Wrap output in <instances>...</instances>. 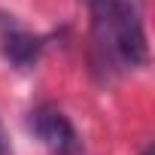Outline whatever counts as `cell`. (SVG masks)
Wrapping results in <instances>:
<instances>
[{"label": "cell", "mask_w": 155, "mask_h": 155, "mask_svg": "<svg viewBox=\"0 0 155 155\" xmlns=\"http://www.w3.org/2000/svg\"><path fill=\"white\" fill-rule=\"evenodd\" d=\"M146 0H91V64L104 76L149 64Z\"/></svg>", "instance_id": "1"}, {"label": "cell", "mask_w": 155, "mask_h": 155, "mask_svg": "<svg viewBox=\"0 0 155 155\" xmlns=\"http://www.w3.org/2000/svg\"><path fill=\"white\" fill-rule=\"evenodd\" d=\"M28 131L40 140V146L49 155H85L79 131L55 104H37L28 113Z\"/></svg>", "instance_id": "2"}, {"label": "cell", "mask_w": 155, "mask_h": 155, "mask_svg": "<svg viewBox=\"0 0 155 155\" xmlns=\"http://www.w3.org/2000/svg\"><path fill=\"white\" fill-rule=\"evenodd\" d=\"M46 49V40L34 31H28L15 15H0V52L15 70H31L40 64V55Z\"/></svg>", "instance_id": "3"}, {"label": "cell", "mask_w": 155, "mask_h": 155, "mask_svg": "<svg viewBox=\"0 0 155 155\" xmlns=\"http://www.w3.org/2000/svg\"><path fill=\"white\" fill-rule=\"evenodd\" d=\"M0 155H12V146H9V137H6L3 119H0Z\"/></svg>", "instance_id": "4"}, {"label": "cell", "mask_w": 155, "mask_h": 155, "mask_svg": "<svg viewBox=\"0 0 155 155\" xmlns=\"http://www.w3.org/2000/svg\"><path fill=\"white\" fill-rule=\"evenodd\" d=\"M143 155H152V152H149V149H146V152H143Z\"/></svg>", "instance_id": "5"}]
</instances>
